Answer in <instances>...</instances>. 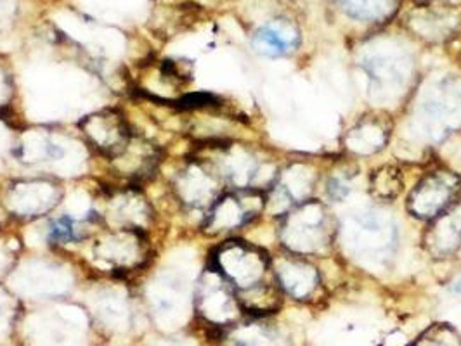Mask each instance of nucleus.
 <instances>
[{
	"label": "nucleus",
	"mask_w": 461,
	"mask_h": 346,
	"mask_svg": "<svg viewBox=\"0 0 461 346\" xmlns=\"http://www.w3.org/2000/svg\"><path fill=\"white\" fill-rule=\"evenodd\" d=\"M295 40H297L295 30L288 31L286 28L270 24V26H264L257 31L255 37H253V45L262 54L281 56L286 54L293 47Z\"/></svg>",
	"instance_id": "1"
},
{
	"label": "nucleus",
	"mask_w": 461,
	"mask_h": 346,
	"mask_svg": "<svg viewBox=\"0 0 461 346\" xmlns=\"http://www.w3.org/2000/svg\"><path fill=\"white\" fill-rule=\"evenodd\" d=\"M73 239V220L65 217L59 218L52 224L51 232H49V241L51 242H66Z\"/></svg>",
	"instance_id": "2"
},
{
	"label": "nucleus",
	"mask_w": 461,
	"mask_h": 346,
	"mask_svg": "<svg viewBox=\"0 0 461 346\" xmlns=\"http://www.w3.org/2000/svg\"><path fill=\"white\" fill-rule=\"evenodd\" d=\"M458 291H460V293H461V286H458Z\"/></svg>",
	"instance_id": "3"
}]
</instances>
